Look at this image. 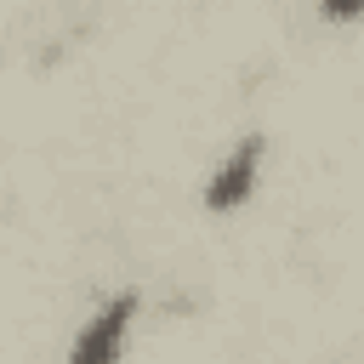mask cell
Wrapping results in <instances>:
<instances>
[{
	"instance_id": "cell-2",
	"label": "cell",
	"mask_w": 364,
	"mask_h": 364,
	"mask_svg": "<svg viewBox=\"0 0 364 364\" xmlns=\"http://www.w3.org/2000/svg\"><path fill=\"white\" fill-rule=\"evenodd\" d=\"M256 171H262V136H245L216 171H210V182H205V210H233V205H245V193L256 188Z\"/></svg>"
},
{
	"instance_id": "cell-1",
	"label": "cell",
	"mask_w": 364,
	"mask_h": 364,
	"mask_svg": "<svg viewBox=\"0 0 364 364\" xmlns=\"http://www.w3.org/2000/svg\"><path fill=\"white\" fill-rule=\"evenodd\" d=\"M131 318H136V290H119V296H108L91 318H85V330L74 336V353H68V364H119V353H125V336H131Z\"/></svg>"
}]
</instances>
